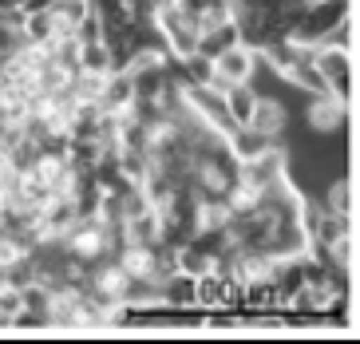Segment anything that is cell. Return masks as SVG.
<instances>
[{"mask_svg": "<svg viewBox=\"0 0 360 344\" xmlns=\"http://www.w3.org/2000/svg\"><path fill=\"white\" fill-rule=\"evenodd\" d=\"M313 68L321 72L328 95L340 99L345 107H352V79H356V72H352V52H345L337 44H313Z\"/></svg>", "mask_w": 360, "mask_h": 344, "instance_id": "cell-1", "label": "cell"}, {"mask_svg": "<svg viewBox=\"0 0 360 344\" xmlns=\"http://www.w3.org/2000/svg\"><path fill=\"white\" fill-rule=\"evenodd\" d=\"M345 16H352V0H305L301 8V20H297L293 36L297 44H321L328 32L337 28Z\"/></svg>", "mask_w": 360, "mask_h": 344, "instance_id": "cell-2", "label": "cell"}, {"mask_svg": "<svg viewBox=\"0 0 360 344\" xmlns=\"http://www.w3.org/2000/svg\"><path fill=\"white\" fill-rule=\"evenodd\" d=\"M257 60H262V52L257 48H250V44H230L226 52L214 56V75H210V87H218V91H226L230 84H250L257 72Z\"/></svg>", "mask_w": 360, "mask_h": 344, "instance_id": "cell-3", "label": "cell"}, {"mask_svg": "<svg viewBox=\"0 0 360 344\" xmlns=\"http://www.w3.org/2000/svg\"><path fill=\"white\" fill-rule=\"evenodd\" d=\"M84 218L79 214V202L75 194H52L36 210V226H40V241H64V234Z\"/></svg>", "mask_w": 360, "mask_h": 344, "instance_id": "cell-4", "label": "cell"}, {"mask_svg": "<svg viewBox=\"0 0 360 344\" xmlns=\"http://www.w3.org/2000/svg\"><path fill=\"white\" fill-rule=\"evenodd\" d=\"M285 123L289 115L285 107H281V99H274V95H257V107L254 115H250V131H257V135H265L269 143H281V135H285Z\"/></svg>", "mask_w": 360, "mask_h": 344, "instance_id": "cell-5", "label": "cell"}, {"mask_svg": "<svg viewBox=\"0 0 360 344\" xmlns=\"http://www.w3.org/2000/svg\"><path fill=\"white\" fill-rule=\"evenodd\" d=\"M159 305H167V309H179V313H186V309H194V277L191 273H167L159 281Z\"/></svg>", "mask_w": 360, "mask_h": 344, "instance_id": "cell-6", "label": "cell"}, {"mask_svg": "<svg viewBox=\"0 0 360 344\" xmlns=\"http://www.w3.org/2000/svg\"><path fill=\"white\" fill-rule=\"evenodd\" d=\"M345 111L349 107L340 103V99H333V95H313V107H309V127L313 131H321V135H333V131H340L345 127Z\"/></svg>", "mask_w": 360, "mask_h": 344, "instance_id": "cell-7", "label": "cell"}, {"mask_svg": "<svg viewBox=\"0 0 360 344\" xmlns=\"http://www.w3.org/2000/svg\"><path fill=\"white\" fill-rule=\"evenodd\" d=\"M222 99H226V115H230L233 127L250 123V115H254V107H257V91H254V87H250V84H230L222 91Z\"/></svg>", "mask_w": 360, "mask_h": 344, "instance_id": "cell-8", "label": "cell"}, {"mask_svg": "<svg viewBox=\"0 0 360 344\" xmlns=\"http://www.w3.org/2000/svg\"><path fill=\"white\" fill-rule=\"evenodd\" d=\"M20 36H24V44H52V40H60L64 32L56 24L52 8H44V12H28V16H24Z\"/></svg>", "mask_w": 360, "mask_h": 344, "instance_id": "cell-9", "label": "cell"}, {"mask_svg": "<svg viewBox=\"0 0 360 344\" xmlns=\"http://www.w3.org/2000/svg\"><path fill=\"white\" fill-rule=\"evenodd\" d=\"M75 72L111 75V72H119V68H115V56H111V48H107L103 40H96V44H79V63H75Z\"/></svg>", "mask_w": 360, "mask_h": 344, "instance_id": "cell-10", "label": "cell"}, {"mask_svg": "<svg viewBox=\"0 0 360 344\" xmlns=\"http://www.w3.org/2000/svg\"><path fill=\"white\" fill-rule=\"evenodd\" d=\"M352 178H337L328 186V214H340V218H352Z\"/></svg>", "mask_w": 360, "mask_h": 344, "instance_id": "cell-11", "label": "cell"}, {"mask_svg": "<svg viewBox=\"0 0 360 344\" xmlns=\"http://www.w3.org/2000/svg\"><path fill=\"white\" fill-rule=\"evenodd\" d=\"M72 36H75V44H96V40H103V24H99L96 12H87L84 20L72 28Z\"/></svg>", "mask_w": 360, "mask_h": 344, "instance_id": "cell-12", "label": "cell"}]
</instances>
